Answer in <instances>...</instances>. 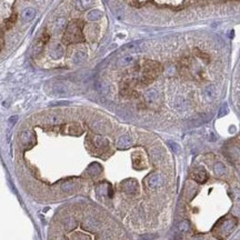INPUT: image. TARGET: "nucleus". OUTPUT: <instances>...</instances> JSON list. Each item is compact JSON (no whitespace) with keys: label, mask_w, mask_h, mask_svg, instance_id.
<instances>
[{"label":"nucleus","mask_w":240,"mask_h":240,"mask_svg":"<svg viewBox=\"0 0 240 240\" xmlns=\"http://www.w3.org/2000/svg\"><path fill=\"white\" fill-rule=\"evenodd\" d=\"M214 171H215V173L217 176H222L226 172V167H225V164H221V162H217L214 166Z\"/></svg>","instance_id":"nucleus-23"},{"label":"nucleus","mask_w":240,"mask_h":240,"mask_svg":"<svg viewBox=\"0 0 240 240\" xmlns=\"http://www.w3.org/2000/svg\"><path fill=\"white\" fill-rule=\"evenodd\" d=\"M87 58V52L83 50H77L74 55H72V62L78 65V63H81L86 60Z\"/></svg>","instance_id":"nucleus-14"},{"label":"nucleus","mask_w":240,"mask_h":240,"mask_svg":"<svg viewBox=\"0 0 240 240\" xmlns=\"http://www.w3.org/2000/svg\"><path fill=\"white\" fill-rule=\"evenodd\" d=\"M133 58L131 56H125V57L120 58L118 60V65L120 67H126V66H129L130 63H132Z\"/></svg>","instance_id":"nucleus-24"},{"label":"nucleus","mask_w":240,"mask_h":240,"mask_svg":"<svg viewBox=\"0 0 240 240\" xmlns=\"http://www.w3.org/2000/svg\"><path fill=\"white\" fill-rule=\"evenodd\" d=\"M106 240H111V239H106Z\"/></svg>","instance_id":"nucleus-37"},{"label":"nucleus","mask_w":240,"mask_h":240,"mask_svg":"<svg viewBox=\"0 0 240 240\" xmlns=\"http://www.w3.org/2000/svg\"><path fill=\"white\" fill-rule=\"evenodd\" d=\"M168 145H169V147H170L171 149L176 152V153H178V152L180 151V147H179V145H177L176 142H173V141H169V142H168Z\"/></svg>","instance_id":"nucleus-32"},{"label":"nucleus","mask_w":240,"mask_h":240,"mask_svg":"<svg viewBox=\"0 0 240 240\" xmlns=\"http://www.w3.org/2000/svg\"><path fill=\"white\" fill-rule=\"evenodd\" d=\"M49 39H50V33L47 31H44V33L40 36V38L33 44V47H32V53H33L35 56L39 55L41 51L44 50V46L49 41Z\"/></svg>","instance_id":"nucleus-4"},{"label":"nucleus","mask_w":240,"mask_h":240,"mask_svg":"<svg viewBox=\"0 0 240 240\" xmlns=\"http://www.w3.org/2000/svg\"><path fill=\"white\" fill-rule=\"evenodd\" d=\"M164 183V177L159 173H153L147 178V186L151 189H157Z\"/></svg>","instance_id":"nucleus-6"},{"label":"nucleus","mask_w":240,"mask_h":240,"mask_svg":"<svg viewBox=\"0 0 240 240\" xmlns=\"http://www.w3.org/2000/svg\"><path fill=\"white\" fill-rule=\"evenodd\" d=\"M137 188H138V185L137 182L132 180V179H129V180H126L123 182L121 183V189L123 192L126 194H129V195H133L137 192Z\"/></svg>","instance_id":"nucleus-8"},{"label":"nucleus","mask_w":240,"mask_h":240,"mask_svg":"<svg viewBox=\"0 0 240 240\" xmlns=\"http://www.w3.org/2000/svg\"><path fill=\"white\" fill-rule=\"evenodd\" d=\"M191 178L194 180H196L198 183H203L207 180L208 176H207V172L203 170L202 168H200V169H196L195 171L191 172Z\"/></svg>","instance_id":"nucleus-11"},{"label":"nucleus","mask_w":240,"mask_h":240,"mask_svg":"<svg viewBox=\"0 0 240 240\" xmlns=\"http://www.w3.org/2000/svg\"><path fill=\"white\" fill-rule=\"evenodd\" d=\"M194 240H205V238L199 236V237H196V238H194Z\"/></svg>","instance_id":"nucleus-35"},{"label":"nucleus","mask_w":240,"mask_h":240,"mask_svg":"<svg viewBox=\"0 0 240 240\" xmlns=\"http://www.w3.org/2000/svg\"><path fill=\"white\" fill-rule=\"evenodd\" d=\"M91 142H92V146L95 147L96 149H105V148H107L108 147V141L107 139H105V138H102V137H100V136H96V137H94V139L91 140Z\"/></svg>","instance_id":"nucleus-13"},{"label":"nucleus","mask_w":240,"mask_h":240,"mask_svg":"<svg viewBox=\"0 0 240 240\" xmlns=\"http://www.w3.org/2000/svg\"><path fill=\"white\" fill-rule=\"evenodd\" d=\"M66 25H67L66 18H65V17H58V18H56V19L51 22L50 32H49V33H53V35L59 33V32L62 31L63 29H65Z\"/></svg>","instance_id":"nucleus-5"},{"label":"nucleus","mask_w":240,"mask_h":240,"mask_svg":"<svg viewBox=\"0 0 240 240\" xmlns=\"http://www.w3.org/2000/svg\"><path fill=\"white\" fill-rule=\"evenodd\" d=\"M158 91L156 90V89H149L147 92L145 94V99L149 103H152V102H156V101L158 100Z\"/></svg>","instance_id":"nucleus-15"},{"label":"nucleus","mask_w":240,"mask_h":240,"mask_svg":"<svg viewBox=\"0 0 240 240\" xmlns=\"http://www.w3.org/2000/svg\"><path fill=\"white\" fill-rule=\"evenodd\" d=\"M150 156H151V159L155 161V162H159V161L161 160V152H160V150L157 149V148H153V149H151V151H150Z\"/></svg>","instance_id":"nucleus-27"},{"label":"nucleus","mask_w":240,"mask_h":240,"mask_svg":"<svg viewBox=\"0 0 240 240\" xmlns=\"http://www.w3.org/2000/svg\"><path fill=\"white\" fill-rule=\"evenodd\" d=\"M51 92H52V95L57 96V97H66L69 94V89L63 83H55L52 86Z\"/></svg>","instance_id":"nucleus-9"},{"label":"nucleus","mask_w":240,"mask_h":240,"mask_svg":"<svg viewBox=\"0 0 240 240\" xmlns=\"http://www.w3.org/2000/svg\"><path fill=\"white\" fill-rule=\"evenodd\" d=\"M75 188H76V185L72 181H66L61 185V190L65 192H71Z\"/></svg>","instance_id":"nucleus-25"},{"label":"nucleus","mask_w":240,"mask_h":240,"mask_svg":"<svg viewBox=\"0 0 240 240\" xmlns=\"http://www.w3.org/2000/svg\"><path fill=\"white\" fill-rule=\"evenodd\" d=\"M35 16H36V10L33 8H26L21 13V18L25 21H30L35 18Z\"/></svg>","instance_id":"nucleus-17"},{"label":"nucleus","mask_w":240,"mask_h":240,"mask_svg":"<svg viewBox=\"0 0 240 240\" xmlns=\"http://www.w3.org/2000/svg\"><path fill=\"white\" fill-rule=\"evenodd\" d=\"M227 111H228V109H227V105H225L223 107L221 108L220 112H219V117H221L222 114H227Z\"/></svg>","instance_id":"nucleus-33"},{"label":"nucleus","mask_w":240,"mask_h":240,"mask_svg":"<svg viewBox=\"0 0 240 240\" xmlns=\"http://www.w3.org/2000/svg\"><path fill=\"white\" fill-rule=\"evenodd\" d=\"M17 120H18V117H17V116H13V117H11V118L9 119V123L12 125V123H15Z\"/></svg>","instance_id":"nucleus-34"},{"label":"nucleus","mask_w":240,"mask_h":240,"mask_svg":"<svg viewBox=\"0 0 240 240\" xmlns=\"http://www.w3.org/2000/svg\"><path fill=\"white\" fill-rule=\"evenodd\" d=\"M67 133L69 135H79L80 132H82V129L78 125H68L66 126V130H65Z\"/></svg>","instance_id":"nucleus-18"},{"label":"nucleus","mask_w":240,"mask_h":240,"mask_svg":"<svg viewBox=\"0 0 240 240\" xmlns=\"http://www.w3.org/2000/svg\"><path fill=\"white\" fill-rule=\"evenodd\" d=\"M63 55V47L61 46L60 44H52V47H51L50 49V57L52 58V59H59V58H61Z\"/></svg>","instance_id":"nucleus-12"},{"label":"nucleus","mask_w":240,"mask_h":240,"mask_svg":"<svg viewBox=\"0 0 240 240\" xmlns=\"http://www.w3.org/2000/svg\"><path fill=\"white\" fill-rule=\"evenodd\" d=\"M94 0H77L75 2V7H76L78 10L83 11L86 9H88L89 7L92 5Z\"/></svg>","instance_id":"nucleus-16"},{"label":"nucleus","mask_w":240,"mask_h":240,"mask_svg":"<svg viewBox=\"0 0 240 240\" xmlns=\"http://www.w3.org/2000/svg\"><path fill=\"white\" fill-rule=\"evenodd\" d=\"M131 145H132V139L128 135H123V136L119 137L116 142V146L118 149H127Z\"/></svg>","instance_id":"nucleus-10"},{"label":"nucleus","mask_w":240,"mask_h":240,"mask_svg":"<svg viewBox=\"0 0 240 240\" xmlns=\"http://www.w3.org/2000/svg\"><path fill=\"white\" fill-rule=\"evenodd\" d=\"M88 19L90 20V21H97V20H99L102 17V12L101 11H99V10H91V11H89L88 13Z\"/></svg>","instance_id":"nucleus-21"},{"label":"nucleus","mask_w":240,"mask_h":240,"mask_svg":"<svg viewBox=\"0 0 240 240\" xmlns=\"http://www.w3.org/2000/svg\"><path fill=\"white\" fill-rule=\"evenodd\" d=\"M194 53H195V56H197L198 58H200V59H202V60H207L208 61L209 60V55L207 53V52H205V51H200V50H195L194 51Z\"/></svg>","instance_id":"nucleus-29"},{"label":"nucleus","mask_w":240,"mask_h":240,"mask_svg":"<svg viewBox=\"0 0 240 240\" xmlns=\"http://www.w3.org/2000/svg\"><path fill=\"white\" fill-rule=\"evenodd\" d=\"M35 142V135L30 130H24L20 133V144L24 147H31Z\"/></svg>","instance_id":"nucleus-7"},{"label":"nucleus","mask_w":240,"mask_h":240,"mask_svg":"<svg viewBox=\"0 0 240 240\" xmlns=\"http://www.w3.org/2000/svg\"><path fill=\"white\" fill-rule=\"evenodd\" d=\"M2 47H3V41H2V39L0 38V50L2 49Z\"/></svg>","instance_id":"nucleus-36"},{"label":"nucleus","mask_w":240,"mask_h":240,"mask_svg":"<svg viewBox=\"0 0 240 240\" xmlns=\"http://www.w3.org/2000/svg\"><path fill=\"white\" fill-rule=\"evenodd\" d=\"M82 28H83V22L81 20L75 19L70 21L67 29L63 33L62 42L66 44H79L85 41V37L82 33Z\"/></svg>","instance_id":"nucleus-1"},{"label":"nucleus","mask_w":240,"mask_h":240,"mask_svg":"<svg viewBox=\"0 0 240 240\" xmlns=\"http://www.w3.org/2000/svg\"><path fill=\"white\" fill-rule=\"evenodd\" d=\"M179 230L182 232H187L189 230V222L188 221H182L179 223Z\"/></svg>","instance_id":"nucleus-31"},{"label":"nucleus","mask_w":240,"mask_h":240,"mask_svg":"<svg viewBox=\"0 0 240 240\" xmlns=\"http://www.w3.org/2000/svg\"><path fill=\"white\" fill-rule=\"evenodd\" d=\"M142 68H144V74L141 80L146 85L153 81L161 72V65L155 60H146L142 65Z\"/></svg>","instance_id":"nucleus-2"},{"label":"nucleus","mask_w":240,"mask_h":240,"mask_svg":"<svg viewBox=\"0 0 240 240\" xmlns=\"http://www.w3.org/2000/svg\"><path fill=\"white\" fill-rule=\"evenodd\" d=\"M203 94H205L206 98H207L208 100H211V99L215 97V87H214V86H208V87H206L205 91H203Z\"/></svg>","instance_id":"nucleus-26"},{"label":"nucleus","mask_w":240,"mask_h":240,"mask_svg":"<svg viewBox=\"0 0 240 240\" xmlns=\"http://www.w3.org/2000/svg\"><path fill=\"white\" fill-rule=\"evenodd\" d=\"M60 121H61V118H60L59 116H57V114H50V116H48L47 119H46V122H47L48 125H51V126H55V125L60 123Z\"/></svg>","instance_id":"nucleus-22"},{"label":"nucleus","mask_w":240,"mask_h":240,"mask_svg":"<svg viewBox=\"0 0 240 240\" xmlns=\"http://www.w3.org/2000/svg\"><path fill=\"white\" fill-rule=\"evenodd\" d=\"M91 128L96 132H105L106 131V123L102 121H95V122H92Z\"/></svg>","instance_id":"nucleus-19"},{"label":"nucleus","mask_w":240,"mask_h":240,"mask_svg":"<svg viewBox=\"0 0 240 240\" xmlns=\"http://www.w3.org/2000/svg\"><path fill=\"white\" fill-rule=\"evenodd\" d=\"M236 222L237 221L234 218H228V219H225L222 222H219L216 227V236L219 239L227 237L228 234L232 231V229L236 226ZM214 234H215V230H214Z\"/></svg>","instance_id":"nucleus-3"},{"label":"nucleus","mask_w":240,"mask_h":240,"mask_svg":"<svg viewBox=\"0 0 240 240\" xmlns=\"http://www.w3.org/2000/svg\"><path fill=\"white\" fill-rule=\"evenodd\" d=\"M176 106H177L178 109H180V110H185V109L187 108V101L185 100L183 98H179V99L177 100Z\"/></svg>","instance_id":"nucleus-30"},{"label":"nucleus","mask_w":240,"mask_h":240,"mask_svg":"<svg viewBox=\"0 0 240 240\" xmlns=\"http://www.w3.org/2000/svg\"><path fill=\"white\" fill-rule=\"evenodd\" d=\"M16 21H17V15H16V13H13V15L11 16V17H10V18H9V19H7L6 21H5V24H6L5 26H6L7 30H8V29H10V28L12 27L13 24H15Z\"/></svg>","instance_id":"nucleus-28"},{"label":"nucleus","mask_w":240,"mask_h":240,"mask_svg":"<svg viewBox=\"0 0 240 240\" xmlns=\"http://www.w3.org/2000/svg\"><path fill=\"white\" fill-rule=\"evenodd\" d=\"M83 228L87 229V230H90V231H95L96 229L98 228V222L95 221L94 219H88V220H86V222H85Z\"/></svg>","instance_id":"nucleus-20"}]
</instances>
